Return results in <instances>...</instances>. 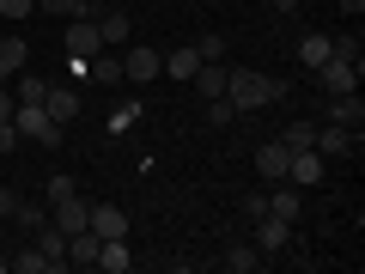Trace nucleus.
Here are the masks:
<instances>
[{"mask_svg": "<svg viewBox=\"0 0 365 274\" xmlns=\"http://www.w3.org/2000/svg\"><path fill=\"white\" fill-rule=\"evenodd\" d=\"M225 98H232V110L244 116V110L280 104V98H287V79H268V73H256V67H225Z\"/></svg>", "mask_w": 365, "mask_h": 274, "instance_id": "obj_1", "label": "nucleus"}, {"mask_svg": "<svg viewBox=\"0 0 365 274\" xmlns=\"http://www.w3.org/2000/svg\"><path fill=\"white\" fill-rule=\"evenodd\" d=\"M13 128H19V141H31V146H61V122L49 116L43 104H13Z\"/></svg>", "mask_w": 365, "mask_h": 274, "instance_id": "obj_2", "label": "nucleus"}, {"mask_svg": "<svg viewBox=\"0 0 365 274\" xmlns=\"http://www.w3.org/2000/svg\"><path fill=\"white\" fill-rule=\"evenodd\" d=\"M61 49L67 61H86V55L104 49V37H98V19H61Z\"/></svg>", "mask_w": 365, "mask_h": 274, "instance_id": "obj_3", "label": "nucleus"}, {"mask_svg": "<svg viewBox=\"0 0 365 274\" xmlns=\"http://www.w3.org/2000/svg\"><path fill=\"white\" fill-rule=\"evenodd\" d=\"M250 225H256V250L262 256H280V250H292V238H299V225L280 220V213H262V220H250Z\"/></svg>", "mask_w": 365, "mask_h": 274, "instance_id": "obj_4", "label": "nucleus"}, {"mask_svg": "<svg viewBox=\"0 0 365 274\" xmlns=\"http://www.w3.org/2000/svg\"><path fill=\"white\" fill-rule=\"evenodd\" d=\"M359 73H365V61H335L329 55L317 67V86H323V98H341V91H359Z\"/></svg>", "mask_w": 365, "mask_h": 274, "instance_id": "obj_5", "label": "nucleus"}, {"mask_svg": "<svg viewBox=\"0 0 365 274\" xmlns=\"http://www.w3.org/2000/svg\"><path fill=\"white\" fill-rule=\"evenodd\" d=\"M122 73H128L134 86H146V79H158V73H165V55H158V49H146V43H122Z\"/></svg>", "mask_w": 365, "mask_h": 274, "instance_id": "obj_6", "label": "nucleus"}, {"mask_svg": "<svg viewBox=\"0 0 365 274\" xmlns=\"http://www.w3.org/2000/svg\"><path fill=\"white\" fill-rule=\"evenodd\" d=\"M317 122H341V128H359V122H365V98H359V91L323 98V104H317Z\"/></svg>", "mask_w": 365, "mask_h": 274, "instance_id": "obj_7", "label": "nucleus"}, {"mask_svg": "<svg viewBox=\"0 0 365 274\" xmlns=\"http://www.w3.org/2000/svg\"><path fill=\"white\" fill-rule=\"evenodd\" d=\"M287 165H292V146L287 141H262L256 146V177L262 183H287Z\"/></svg>", "mask_w": 365, "mask_h": 274, "instance_id": "obj_8", "label": "nucleus"}, {"mask_svg": "<svg viewBox=\"0 0 365 274\" xmlns=\"http://www.w3.org/2000/svg\"><path fill=\"white\" fill-rule=\"evenodd\" d=\"M317 153L323 158H341V153H353V146H359V128H341V122H317Z\"/></svg>", "mask_w": 365, "mask_h": 274, "instance_id": "obj_9", "label": "nucleus"}, {"mask_svg": "<svg viewBox=\"0 0 365 274\" xmlns=\"http://www.w3.org/2000/svg\"><path fill=\"white\" fill-rule=\"evenodd\" d=\"M49 208H55L49 220L61 225L67 238H73V232H86V225H91V201H86V196H61V201H49Z\"/></svg>", "mask_w": 365, "mask_h": 274, "instance_id": "obj_10", "label": "nucleus"}, {"mask_svg": "<svg viewBox=\"0 0 365 274\" xmlns=\"http://www.w3.org/2000/svg\"><path fill=\"white\" fill-rule=\"evenodd\" d=\"M98 37H104V49H122V43H134V13H122V6H104V13H98Z\"/></svg>", "mask_w": 365, "mask_h": 274, "instance_id": "obj_11", "label": "nucleus"}, {"mask_svg": "<svg viewBox=\"0 0 365 274\" xmlns=\"http://www.w3.org/2000/svg\"><path fill=\"white\" fill-rule=\"evenodd\" d=\"M287 183L317 189V183H323V153H317V146H299V153H292V165H287Z\"/></svg>", "mask_w": 365, "mask_h": 274, "instance_id": "obj_12", "label": "nucleus"}, {"mask_svg": "<svg viewBox=\"0 0 365 274\" xmlns=\"http://www.w3.org/2000/svg\"><path fill=\"white\" fill-rule=\"evenodd\" d=\"M31 244H37L43 256H49V268H55V274L67 268V232H61V225H55V220H43L37 232H31Z\"/></svg>", "mask_w": 365, "mask_h": 274, "instance_id": "obj_13", "label": "nucleus"}, {"mask_svg": "<svg viewBox=\"0 0 365 274\" xmlns=\"http://www.w3.org/2000/svg\"><path fill=\"white\" fill-rule=\"evenodd\" d=\"M91 268H104V274H128L134 268V250H128V238H104L98 244V262Z\"/></svg>", "mask_w": 365, "mask_h": 274, "instance_id": "obj_14", "label": "nucleus"}, {"mask_svg": "<svg viewBox=\"0 0 365 274\" xmlns=\"http://www.w3.org/2000/svg\"><path fill=\"white\" fill-rule=\"evenodd\" d=\"M268 213H280V220H292V225H299V213H304V189H299V183H274Z\"/></svg>", "mask_w": 365, "mask_h": 274, "instance_id": "obj_15", "label": "nucleus"}, {"mask_svg": "<svg viewBox=\"0 0 365 274\" xmlns=\"http://www.w3.org/2000/svg\"><path fill=\"white\" fill-rule=\"evenodd\" d=\"M91 232L98 238H128V213L110 208V201H91Z\"/></svg>", "mask_w": 365, "mask_h": 274, "instance_id": "obj_16", "label": "nucleus"}, {"mask_svg": "<svg viewBox=\"0 0 365 274\" xmlns=\"http://www.w3.org/2000/svg\"><path fill=\"white\" fill-rule=\"evenodd\" d=\"M195 67H201V49H195V43L165 49V73H170V79H182V86H189V79H195Z\"/></svg>", "mask_w": 365, "mask_h": 274, "instance_id": "obj_17", "label": "nucleus"}, {"mask_svg": "<svg viewBox=\"0 0 365 274\" xmlns=\"http://www.w3.org/2000/svg\"><path fill=\"white\" fill-rule=\"evenodd\" d=\"M86 73L98 79V86H122V79H128V73H122V55H116V49H98V55H86Z\"/></svg>", "mask_w": 365, "mask_h": 274, "instance_id": "obj_18", "label": "nucleus"}, {"mask_svg": "<svg viewBox=\"0 0 365 274\" xmlns=\"http://www.w3.org/2000/svg\"><path fill=\"white\" fill-rule=\"evenodd\" d=\"M43 110H49V116L67 128V122L79 116V91H73V86H49V91H43Z\"/></svg>", "mask_w": 365, "mask_h": 274, "instance_id": "obj_19", "label": "nucleus"}, {"mask_svg": "<svg viewBox=\"0 0 365 274\" xmlns=\"http://www.w3.org/2000/svg\"><path fill=\"white\" fill-rule=\"evenodd\" d=\"M189 86H195L201 98H225V61H201V67H195V79H189Z\"/></svg>", "mask_w": 365, "mask_h": 274, "instance_id": "obj_20", "label": "nucleus"}, {"mask_svg": "<svg viewBox=\"0 0 365 274\" xmlns=\"http://www.w3.org/2000/svg\"><path fill=\"white\" fill-rule=\"evenodd\" d=\"M220 268H232V274H250V268H262V250L256 244H232L220 256Z\"/></svg>", "mask_w": 365, "mask_h": 274, "instance_id": "obj_21", "label": "nucleus"}, {"mask_svg": "<svg viewBox=\"0 0 365 274\" xmlns=\"http://www.w3.org/2000/svg\"><path fill=\"white\" fill-rule=\"evenodd\" d=\"M13 274H55V268L37 244H25V250H13Z\"/></svg>", "mask_w": 365, "mask_h": 274, "instance_id": "obj_22", "label": "nucleus"}, {"mask_svg": "<svg viewBox=\"0 0 365 274\" xmlns=\"http://www.w3.org/2000/svg\"><path fill=\"white\" fill-rule=\"evenodd\" d=\"M280 141H287L292 153H299V146H311V141H317V116H299V122H287V128H280Z\"/></svg>", "mask_w": 365, "mask_h": 274, "instance_id": "obj_23", "label": "nucleus"}, {"mask_svg": "<svg viewBox=\"0 0 365 274\" xmlns=\"http://www.w3.org/2000/svg\"><path fill=\"white\" fill-rule=\"evenodd\" d=\"M299 61H304V67H311V73H317V67H323V61H329V37H323V31H311V37H304V43H299Z\"/></svg>", "mask_w": 365, "mask_h": 274, "instance_id": "obj_24", "label": "nucleus"}, {"mask_svg": "<svg viewBox=\"0 0 365 274\" xmlns=\"http://www.w3.org/2000/svg\"><path fill=\"white\" fill-rule=\"evenodd\" d=\"M201 116H207V128H225V122H237L232 98H201Z\"/></svg>", "mask_w": 365, "mask_h": 274, "instance_id": "obj_25", "label": "nucleus"}, {"mask_svg": "<svg viewBox=\"0 0 365 274\" xmlns=\"http://www.w3.org/2000/svg\"><path fill=\"white\" fill-rule=\"evenodd\" d=\"M43 91H49V79H43V73H19L13 98H19V104H43Z\"/></svg>", "mask_w": 365, "mask_h": 274, "instance_id": "obj_26", "label": "nucleus"}, {"mask_svg": "<svg viewBox=\"0 0 365 274\" xmlns=\"http://www.w3.org/2000/svg\"><path fill=\"white\" fill-rule=\"evenodd\" d=\"M13 220L25 225V232H37V225L49 220V213H43V201H25V196H19V208H13Z\"/></svg>", "mask_w": 365, "mask_h": 274, "instance_id": "obj_27", "label": "nucleus"}, {"mask_svg": "<svg viewBox=\"0 0 365 274\" xmlns=\"http://www.w3.org/2000/svg\"><path fill=\"white\" fill-rule=\"evenodd\" d=\"M195 49H201V61H225V37H220V31H207V37H195Z\"/></svg>", "mask_w": 365, "mask_h": 274, "instance_id": "obj_28", "label": "nucleus"}, {"mask_svg": "<svg viewBox=\"0 0 365 274\" xmlns=\"http://www.w3.org/2000/svg\"><path fill=\"white\" fill-rule=\"evenodd\" d=\"M37 13V0H0V19H6V25H19V19H31Z\"/></svg>", "mask_w": 365, "mask_h": 274, "instance_id": "obj_29", "label": "nucleus"}, {"mask_svg": "<svg viewBox=\"0 0 365 274\" xmlns=\"http://www.w3.org/2000/svg\"><path fill=\"white\" fill-rule=\"evenodd\" d=\"M262 213H268V189H250L244 196V220H262Z\"/></svg>", "mask_w": 365, "mask_h": 274, "instance_id": "obj_30", "label": "nucleus"}, {"mask_svg": "<svg viewBox=\"0 0 365 274\" xmlns=\"http://www.w3.org/2000/svg\"><path fill=\"white\" fill-rule=\"evenodd\" d=\"M61 196H79L73 177H49V201H61Z\"/></svg>", "mask_w": 365, "mask_h": 274, "instance_id": "obj_31", "label": "nucleus"}, {"mask_svg": "<svg viewBox=\"0 0 365 274\" xmlns=\"http://www.w3.org/2000/svg\"><path fill=\"white\" fill-rule=\"evenodd\" d=\"M13 104H19V98H13V86L0 79V122H13Z\"/></svg>", "mask_w": 365, "mask_h": 274, "instance_id": "obj_32", "label": "nucleus"}, {"mask_svg": "<svg viewBox=\"0 0 365 274\" xmlns=\"http://www.w3.org/2000/svg\"><path fill=\"white\" fill-rule=\"evenodd\" d=\"M13 146H19V128H13V122H0V158L13 153Z\"/></svg>", "mask_w": 365, "mask_h": 274, "instance_id": "obj_33", "label": "nucleus"}, {"mask_svg": "<svg viewBox=\"0 0 365 274\" xmlns=\"http://www.w3.org/2000/svg\"><path fill=\"white\" fill-rule=\"evenodd\" d=\"M13 208H19V189H0V220H13Z\"/></svg>", "mask_w": 365, "mask_h": 274, "instance_id": "obj_34", "label": "nucleus"}, {"mask_svg": "<svg viewBox=\"0 0 365 274\" xmlns=\"http://www.w3.org/2000/svg\"><path fill=\"white\" fill-rule=\"evenodd\" d=\"M304 0H274V13H299Z\"/></svg>", "mask_w": 365, "mask_h": 274, "instance_id": "obj_35", "label": "nucleus"}, {"mask_svg": "<svg viewBox=\"0 0 365 274\" xmlns=\"http://www.w3.org/2000/svg\"><path fill=\"white\" fill-rule=\"evenodd\" d=\"M341 13H347V19H353V13H365V0H341Z\"/></svg>", "mask_w": 365, "mask_h": 274, "instance_id": "obj_36", "label": "nucleus"}, {"mask_svg": "<svg viewBox=\"0 0 365 274\" xmlns=\"http://www.w3.org/2000/svg\"><path fill=\"white\" fill-rule=\"evenodd\" d=\"M0 274H13V256H6V250H0Z\"/></svg>", "mask_w": 365, "mask_h": 274, "instance_id": "obj_37", "label": "nucleus"}, {"mask_svg": "<svg viewBox=\"0 0 365 274\" xmlns=\"http://www.w3.org/2000/svg\"><path fill=\"white\" fill-rule=\"evenodd\" d=\"M0 31H6V19H0Z\"/></svg>", "mask_w": 365, "mask_h": 274, "instance_id": "obj_38", "label": "nucleus"}]
</instances>
